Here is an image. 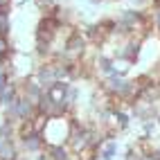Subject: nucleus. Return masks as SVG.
I'll return each instance as SVG.
<instances>
[{
    "instance_id": "nucleus-1",
    "label": "nucleus",
    "mask_w": 160,
    "mask_h": 160,
    "mask_svg": "<svg viewBox=\"0 0 160 160\" xmlns=\"http://www.w3.org/2000/svg\"><path fill=\"white\" fill-rule=\"evenodd\" d=\"M38 113V108H36V104L32 102V99H27L25 95H18V99L12 104V106H5L2 108V115L7 117L9 122H20V120H32Z\"/></svg>"
},
{
    "instance_id": "nucleus-2",
    "label": "nucleus",
    "mask_w": 160,
    "mask_h": 160,
    "mask_svg": "<svg viewBox=\"0 0 160 160\" xmlns=\"http://www.w3.org/2000/svg\"><path fill=\"white\" fill-rule=\"evenodd\" d=\"M32 77H34L41 86H43V90H50L54 83H59L54 61H38V63H36V70H34Z\"/></svg>"
},
{
    "instance_id": "nucleus-3",
    "label": "nucleus",
    "mask_w": 160,
    "mask_h": 160,
    "mask_svg": "<svg viewBox=\"0 0 160 160\" xmlns=\"http://www.w3.org/2000/svg\"><path fill=\"white\" fill-rule=\"evenodd\" d=\"M16 142H18V149H20V153H25V156H32V158H34L36 153H41V151H43V149L48 147V142H45L43 133H34V135L25 138V140H16Z\"/></svg>"
},
{
    "instance_id": "nucleus-4",
    "label": "nucleus",
    "mask_w": 160,
    "mask_h": 160,
    "mask_svg": "<svg viewBox=\"0 0 160 160\" xmlns=\"http://www.w3.org/2000/svg\"><path fill=\"white\" fill-rule=\"evenodd\" d=\"M158 133H160V126H158L156 117H149V120H142L140 122V135L149 138V140H156Z\"/></svg>"
},
{
    "instance_id": "nucleus-5",
    "label": "nucleus",
    "mask_w": 160,
    "mask_h": 160,
    "mask_svg": "<svg viewBox=\"0 0 160 160\" xmlns=\"http://www.w3.org/2000/svg\"><path fill=\"white\" fill-rule=\"evenodd\" d=\"M133 66L135 63L124 59V57H115L113 59V68H115V74H122V77H129V74L133 72Z\"/></svg>"
},
{
    "instance_id": "nucleus-6",
    "label": "nucleus",
    "mask_w": 160,
    "mask_h": 160,
    "mask_svg": "<svg viewBox=\"0 0 160 160\" xmlns=\"http://www.w3.org/2000/svg\"><path fill=\"white\" fill-rule=\"evenodd\" d=\"M48 151L52 156V160H66L72 151L68 149V144H48Z\"/></svg>"
},
{
    "instance_id": "nucleus-7",
    "label": "nucleus",
    "mask_w": 160,
    "mask_h": 160,
    "mask_svg": "<svg viewBox=\"0 0 160 160\" xmlns=\"http://www.w3.org/2000/svg\"><path fill=\"white\" fill-rule=\"evenodd\" d=\"M32 124H34V131H36V133H43L45 126L50 124V115H45V113H36L34 117H32Z\"/></svg>"
},
{
    "instance_id": "nucleus-8",
    "label": "nucleus",
    "mask_w": 160,
    "mask_h": 160,
    "mask_svg": "<svg viewBox=\"0 0 160 160\" xmlns=\"http://www.w3.org/2000/svg\"><path fill=\"white\" fill-rule=\"evenodd\" d=\"M0 36L5 38L12 36V18L9 16H0Z\"/></svg>"
},
{
    "instance_id": "nucleus-9",
    "label": "nucleus",
    "mask_w": 160,
    "mask_h": 160,
    "mask_svg": "<svg viewBox=\"0 0 160 160\" xmlns=\"http://www.w3.org/2000/svg\"><path fill=\"white\" fill-rule=\"evenodd\" d=\"M151 20H153V29H156V34L160 36V7H153V9H151Z\"/></svg>"
},
{
    "instance_id": "nucleus-10",
    "label": "nucleus",
    "mask_w": 160,
    "mask_h": 160,
    "mask_svg": "<svg viewBox=\"0 0 160 160\" xmlns=\"http://www.w3.org/2000/svg\"><path fill=\"white\" fill-rule=\"evenodd\" d=\"M34 160H52V156H50V151H48V147H45L41 153H36V156H34Z\"/></svg>"
},
{
    "instance_id": "nucleus-11",
    "label": "nucleus",
    "mask_w": 160,
    "mask_h": 160,
    "mask_svg": "<svg viewBox=\"0 0 160 160\" xmlns=\"http://www.w3.org/2000/svg\"><path fill=\"white\" fill-rule=\"evenodd\" d=\"M25 2H29V0H12V7H25Z\"/></svg>"
},
{
    "instance_id": "nucleus-12",
    "label": "nucleus",
    "mask_w": 160,
    "mask_h": 160,
    "mask_svg": "<svg viewBox=\"0 0 160 160\" xmlns=\"http://www.w3.org/2000/svg\"><path fill=\"white\" fill-rule=\"evenodd\" d=\"M66 160H77V153H70V156H68Z\"/></svg>"
},
{
    "instance_id": "nucleus-13",
    "label": "nucleus",
    "mask_w": 160,
    "mask_h": 160,
    "mask_svg": "<svg viewBox=\"0 0 160 160\" xmlns=\"http://www.w3.org/2000/svg\"><path fill=\"white\" fill-rule=\"evenodd\" d=\"M16 160H25V158H23V153H20V156H18V158H16Z\"/></svg>"
},
{
    "instance_id": "nucleus-14",
    "label": "nucleus",
    "mask_w": 160,
    "mask_h": 160,
    "mask_svg": "<svg viewBox=\"0 0 160 160\" xmlns=\"http://www.w3.org/2000/svg\"><path fill=\"white\" fill-rule=\"evenodd\" d=\"M156 120H158V126H160V115H158V117H156Z\"/></svg>"
},
{
    "instance_id": "nucleus-15",
    "label": "nucleus",
    "mask_w": 160,
    "mask_h": 160,
    "mask_svg": "<svg viewBox=\"0 0 160 160\" xmlns=\"http://www.w3.org/2000/svg\"><path fill=\"white\" fill-rule=\"evenodd\" d=\"M113 2H120V0H113Z\"/></svg>"
}]
</instances>
